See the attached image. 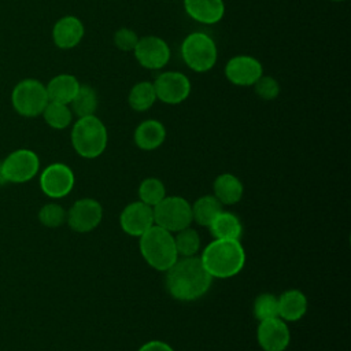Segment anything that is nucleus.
Here are the masks:
<instances>
[{"label":"nucleus","mask_w":351,"mask_h":351,"mask_svg":"<svg viewBox=\"0 0 351 351\" xmlns=\"http://www.w3.org/2000/svg\"><path fill=\"white\" fill-rule=\"evenodd\" d=\"M99 106V96L93 86L88 84H81L77 95L70 101L69 107L73 112V115H77V118L95 115Z\"/></svg>","instance_id":"5701e85b"},{"label":"nucleus","mask_w":351,"mask_h":351,"mask_svg":"<svg viewBox=\"0 0 351 351\" xmlns=\"http://www.w3.org/2000/svg\"><path fill=\"white\" fill-rule=\"evenodd\" d=\"M200 261L213 278H230L245 265V251L240 240L214 239L202 252Z\"/></svg>","instance_id":"f03ea898"},{"label":"nucleus","mask_w":351,"mask_h":351,"mask_svg":"<svg viewBox=\"0 0 351 351\" xmlns=\"http://www.w3.org/2000/svg\"><path fill=\"white\" fill-rule=\"evenodd\" d=\"M119 223L126 234L140 237L155 225L154 210L140 200L129 203L119 215Z\"/></svg>","instance_id":"2eb2a0df"},{"label":"nucleus","mask_w":351,"mask_h":351,"mask_svg":"<svg viewBox=\"0 0 351 351\" xmlns=\"http://www.w3.org/2000/svg\"><path fill=\"white\" fill-rule=\"evenodd\" d=\"M0 166L5 182L25 184L38 174L40 159L34 151L19 148L8 154Z\"/></svg>","instance_id":"6e6552de"},{"label":"nucleus","mask_w":351,"mask_h":351,"mask_svg":"<svg viewBox=\"0 0 351 351\" xmlns=\"http://www.w3.org/2000/svg\"><path fill=\"white\" fill-rule=\"evenodd\" d=\"M137 351H174V350L171 348V346H169L165 341L151 340V341L144 343Z\"/></svg>","instance_id":"473e14b6"},{"label":"nucleus","mask_w":351,"mask_h":351,"mask_svg":"<svg viewBox=\"0 0 351 351\" xmlns=\"http://www.w3.org/2000/svg\"><path fill=\"white\" fill-rule=\"evenodd\" d=\"M103 218L101 204L92 197H84L73 203L67 211V225L78 233H86L99 226Z\"/></svg>","instance_id":"f8f14e48"},{"label":"nucleus","mask_w":351,"mask_h":351,"mask_svg":"<svg viewBox=\"0 0 351 351\" xmlns=\"http://www.w3.org/2000/svg\"><path fill=\"white\" fill-rule=\"evenodd\" d=\"M41 115L44 117L45 123L49 128L56 130L66 129L67 126H70L73 121V112L69 104H63L58 101H48Z\"/></svg>","instance_id":"a878e982"},{"label":"nucleus","mask_w":351,"mask_h":351,"mask_svg":"<svg viewBox=\"0 0 351 351\" xmlns=\"http://www.w3.org/2000/svg\"><path fill=\"white\" fill-rule=\"evenodd\" d=\"M192 219L200 226L208 228L211 221L222 211V203L214 195L199 197L192 206Z\"/></svg>","instance_id":"393cba45"},{"label":"nucleus","mask_w":351,"mask_h":351,"mask_svg":"<svg viewBox=\"0 0 351 351\" xmlns=\"http://www.w3.org/2000/svg\"><path fill=\"white\" fill-rule=\"evenodd\" d=\"M114 45L123 52H133L137 41H138V36L134 30L129 29V27H119L118 30H115L114 33Z\"/></svg>","instance_id":"2f4dec72"},{"label":"nucleus","mask_w":351,"mask_h":351,"mask_svg":"<svg viewBox=\"0 0 351 351\" xmlns=\"http://www.w3.org/2000/svg\"><path fill=\"white\" fill-rule=\"evenodd\" d=\"M330 1H336V3H339V1H344V0H330Z\"/></svg>","instance_id":"f704fd0d"},{"label":"nucleus","mask_w":351,"mask_h":351,"mask_svg":"<svg viewBox=\"0 0 351 351\" xmlns=\"http://www.w3.org/2000/svg\"><path fill=\"white\" fill-rule=\"evenodd\" d=\"M70 137L74 151L85 159L100 156L108 141L107 128L96 115L77 118L71 128Z\"/></svg>","instance_id":"20e7f679"},{"label":"nucleus","mask_w":351,"mask_h":351,"mask_svg":"<svg viewBox=\"0 0 351 351\" xmlns=\"http://www.w3.org/2000/svg\"><path fill=\"white\" fill-rule=\"evenodd\" d=\"M254 90L256 93L258 97H261L262 100H274L278 97L280 95V84L278 81L271 77V75H265L262 74L255 84L252 85Z\"/></svg>","instance_id":"7c9ffc66"},{"label":"nucleus","mask_w":351,"mask_h":351,"mask_svg":"<svg viewBox=\"0 0 351 351\" xmlns=\"http://www.w3.org/2000/svg\"><path fill=\"white\" fill-rule=\"evenodd\" d=\"M138 247L144 261L152 269L159 271H166L178 259L174 236L156 225L140 236Z\"/></svg>","instance_id":"7ed1b4c3"},{"label":"nucleus","mask_w":351,"mask_h":351,"mask_svg":"<svg viewBox=\"0 0 351 351\" xmlns=\"http://www.w3.org/2000/svg\"><path fill=\"white\" fill-rule=\"evenodd\" d=\"M208 229L214 239L240 240L243 233V225L239 217L223 210L211 221Z\"/></svg>","instance_id":"4be33fe9"},{"label":"nucleus","mask_w":351,"mask_h":351,"mask_svg":"<svg viewBox=\"0 0 351 351\" xmlns=\"http://www.w3.org/2000/svg\"><path fill=\"white\" fill-rule=\"evenodd\" d=\"M152 210L155 225L170 233L188 228L193 221L191 204L181 196H165Z\"/></svg>","instance_id":"0eeeda50"},{"label":"nucleus","mask_w":351,"mask_h":351,"mask_svg":"<svg viewBox=\"0 0 351 351\" xmlns=\"http://www.w3.org/2000/svg\"><path fill=\"white\" fill-rule=\"evenodd\" d=\"M7 184L5 180H4V176H3V171H1V166H0V185H4Z\"/></svg>","instance_id":"72a5a7b5"},{"label":"nucleus","mask_w":351,"mask_h":351,"mask_svg":"<svg viewBox=\"0 0 351 351\" xmlns=\"http://www.w3.org/2000/svg\"><path fill=\"white\" fill-rule=\"evenodd\" d=\"M81 82L73 74L62 73L49 80L45 85L49 101H58L63 104H70L80 89Z\"/></svg>","instance_id":"6ab92c4d"},{"label":"nucleus","mask_w":351,"mask_h":351,"mask_svg":"<svg viewBox=\"0 0 351 351\" xmlns=\"http://www.w3.org/2000/svg\"><path fill=\"white\" fill-rule=\"evenodd\" d=\"M49 99L45 85L34 78L19 81L11 92V103L14 110L26 118H34L43 114Z\"/></svg>","instance_id":"423d86ee"},{"label":"nucleus","mask_w":351,"mask_h":351,"mask_svg":"<svg viewBox=\"0 0 351 351\" xmlns=\"http://www.w3.org/2000/svg\"><path fill=\"white\" fill-rule=\"evenodd\" d=\"M38 182L45 196L51 199H62L73 191L75 177L67 165L56 162L41 171Z\"/></svg>","instance_id":"9b49d317"},{"label":"nucleus","mask_w":351,"mask_h":351,"mask_svg":"<svg viewBox=\"0 0 351 351\" xmlns=\"http://www.w3.org/2000/svg\"><path fill=\"white\" fill-rule=\"evenodd\" d=\"M186 15L203 25H215L225 15L223 0H184Z\"/></svg>","instance_id":"f3484780"},{"label":"nucleus","mask_w":351,"mask_h":351,"mask_svg":"<svg viewBox=\"0 0 351 351\" xmlns=\"http://www.w3.org/2000/svg\"><path fill=\"white\" fill-rule=\"evenodd\" d=\"M181 58L192 71L206 73L215 66L218 48L207 33L192 32L181 43Z\"/></svg>","instance_id":"39448f33"},{"label":"nucleus","mask_w":351,"mask_h":351,"mask_svg":"<svg viewBox=\"0 0 351 351\" xmlns=\"http://www.w3.org/2000/svg\"><path fill=\"white\" fill-rule=\"evenodd\" d=\"M213 277L204 269L200 258L188 256L177 259L166 270V288L169 293L181 302H191L207 293Z\"/></svg>","instance_id":"f257e3e1"},{"label":"nucleus","mask_w":351,"mask_h":351,"mask_svg":"<svg viewBox=\"0 0 351 351\" xmlns=\"http://www.w3.org/2000/svg\"><path fill=\"white\" fill-rule=\"evenodd\" d=\"M278 298V317L282 321H299L307 313V298L299 289H288Z\"/></svg>","instance_id":"aec40b11"},{"label":"nucleus","mask_w":351,"mask_h":351,"mask_svg":"<svg viewBox=\"0 0 351 351\" xmlns=\"http://www.w3.org/2000/svg\"><path fill=\"white\" fill-rule=\"evenodd\" d=\"M134 58L140 66L148 70L163 69L171 56L169 44L158 36H143L133 49Z\"/></svg>","instance_id":"9d476101"},{"label":"nucleus","mask_w":351,"mask_h":351,"mask_svg":"<svg viewBox=\"0 0 351 351\" xmlns=\"http://www.w3.org/2000/svg\"><path fill=\"white\" fill-rule=\"evenodd\" d=\"M254 315L258 321L278 317V298L269 292L258 295L254 302Z\"/></svg>","instance_id":"c85d7f7f"},{"label":"nucleus","mask_w":351,"mask_h":351,"mask_svg":"<svg viewBox=\"0 0 351 351\" xmlns=\"http://www.w3.org/2000/svg\"><path fill=\"white\" fill-rule=\"evenodd\" d=\"M156 101V93L151 81H140L134 84L128 95V103L132 110L144 112L149 110Z\"/></svg>","instance_id":"b1692460"},{"label":"nucleus","mask_w":351,"mask_h":351,"mask_svg":"<svg viewBox=\"0 0 351 351\" xmlns=\"http://www.w3.org/2000/svg\"><path fill=\"white\" fill-rule=\"evenodd\" d=\"M67 211L58 203H47L38 211V221L45 228H59L66 222Z\"/></svg>","instance_id":"c756f323"},{"label":"nucleus","mask_w":351,"mask_h":351,"mask_svg":"<svg viewBox=\"0 0 351 351\" xmlns=\"http://www.w3.org/2000/svg\"><path fill=\"white\" fill-rule=\"evenodd\" d=\"M213 189H214V196L222 204H226V206L239 203L244 193L243 182L234 174H230V173L219 174L213 184Z\"/></svg>","instance_id":"412c9836"},{"label":"nucleus","mask_w":351,"mask_h":351,"mask_svg":"<svg viewBox=\"0 0 351 351\" xmlns=\"http://www.w3.org/2000/svg\"><path fill=\"white\" fill-rule=\"evenodd\" d=\"M166 196L165 184L156 177H148L141 181L138 185V197L140 202L155 207Z\"/></svg>","instance_id":"cd10ccee"},{"label":"nucleus","mask_w":351,"mask_h":351,"mask_svg":"<svg viewBox=\"0 0 351 351\" xmlns=\"http://www.w3.org/2000/svg\"><path fill=\"white\" fill-rule=\"evenodd\" d=\"M223 74L236 86H252L263 74V66L251 55H234L226 62Z\"/></svg>","instance_id":"ddd939ff"},{"label":"nucleus","mask_w":351,"mask_h":351,"mask_svg":"<svg viewBox=\"0 0 351 351\" xmlns=\"http://www.w3.org/2000/svg\"><path fill=\"white\" fill-rule=\"evenodd\" d=\"M258 344L263 351H284L291 341V332L280 317L259 321L256 329Z\"/></svg>","instance_id":"4468645a"},{"label":"nucleus","mask_w":351,"mask_h":351,"mask_svg":"<svg viewBox=\"0 0 351 351\" xmlns=\"http://www.w3.org/2000/svg\"><path fill=\"white\" fill-rule=\"evenodd\" d=\"M133 140L140 149L154 151L165 143L166 128L158 119H145L134 129Z\"/></svg>","instance_id":"a211bd4d"},{"label":"nucleus","mask_w":351,"mask_h":351,"mask_svg":"<svg viewBox=\"0 0 351 351\" xmlns=\"http://www.w3.org/2000/svg\"><path fill=\"white\" fill-rule=\"evenodd\" d=\"M174 244H176L178 256H182V258L196 256V254L200 250L199 233L189 226L184 228V229L176 232Z\"/></svg>","instance_id":"bb28decb"},{"label":"nucleus","mask_w":351,"mask_h":351,"mask_svg":"<svg viewBox=\"0 0 351 351\" xmlns=\"http://www.w3.org/2000/svg\"><path fill=\"white\" fill-rule=\"evenodd\" d=\"M85 27L80 18L66 15L58 19L52 27L53 44L60 49H71L84 38Z\"/></svg>","instance_id":"dca6fc26"},{"label":"nucleus","mask_w":351,"mask_h":351,"mask_svg":"<svg viewBox=\"0 0 351 351\" xmlns=\"http://www.w3.org/2000/svg\"><path fill=\"white\" fill-rule=\"evenodd\" d=\"M152 84L155 88L156 100L170 106L185 101L192 89L189 78L184 73L173 70L159 73Z\"/></svg>","instance_id":"1a4fd4ad"}]
</instances>
